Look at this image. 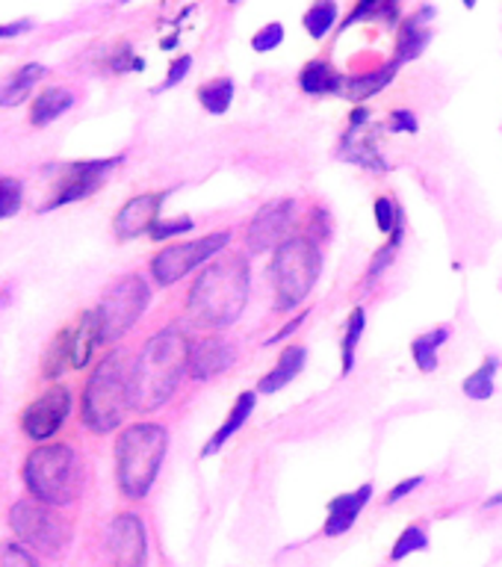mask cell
Returning a JSON list of instances; mask_svg holds the SVG:
<instances>
[{"mask_svg": "<svg viewBox=\"0 0 502 567\" xmlns=\"http://www.w3.org/2000/svg\"><path fill=\"white\" fill-rule=\"evenodd\" d=\"M189 346L181 328H163L142 346L131 367V405L136 411H157L175 396L184 372H189Z\"/></svg>", "mask_w": 502, "mask_h": 567, "instance_id": "obj_1", "label": "cell"}, {"mask_svg": "<svg viewBox=\"0 0 502 567\" xmlns=\"http://www.w3.org/2000/svg\"><path fill=\"white\" fill-rule=\"evenodd\" d=\"M248 260L228 255L213 260L186 292V310L204 328L234 326L248 301Z\"/></svg>", "mask_w": 502, "mask_h": 567, "instance_id": "obj_2", "label": "cell"}, {"mask_svg": "<svg viewBox=\"0 0 502 567\" xmlns=\"http://www.w3.org/2000/svg\"><path fill=\"white\" fill-rule=\"evenodd\" d=\"M168 432L160 423L127 425L115 441V478L119 491L127 499H142L148 494L160 464L166 458Z\"/></svg>", "mask_w": 502, "mask_h": 567, "instance_id": "obj_3", "label": "cell"}, {"mask_svg": "<svg viewBox=\"0 0 502 567\" xmlns=\"http://www.w3.org/2000/svg\"><path fill=\"white\" fill-rule=\"evenodd\" d=\"M131 408V370L122 352H110L83 388V425L95 434L113 432Z\"/></svg>", "mask_w": 502, "mask_h": 567, "instance_id": "obj_4", "label": "cell"}, {"mask_svg": "<svg viewBox=\"0 0 502 567\" xmlns=\"http://www.w3.org/2000/svg\"><path fill=\"white\" fill-rule=\"evenodd\" d=\"M24 485L30 496L60 508L71 505L83 491V464L69 443H48L27 455Z\"/></svg>", "mask_w": 502, "mask_h": 567, "instance_id": "obj_5", "label": "cell"}, {"mask_svg": "<svg viewBox=\"0 0 502 567\" xmlns=\"http://www.w3.org/2000/svg\"><path fill=\"white\" fill-rule=\"evenodd\" d=\"M319 272H322V255H319L314 239H284L281 246L275 248L273 266H269V275H273L275 284V310L290 313L293 308H299L314 290Z\"/></svg>", "mask_w": 502, "mask_h": 567, "instance_id": "obj_6", "label": "cell"}, {"mask_svg": "<svg viewBox=\"0 0 502 567\" xmlns=\"http://www.w3.org/2000/svg\"><path fill=\"white\" fill-rule=\"evenodd\" d=\"M9 526L24 547L42 553V556H57L69 544V523L53 512V505L42 503L35 496L18 499L9 508Z\"/></svg>", "mask_w": 502, "mask_h": 567, "instance_id": "obj_7", "label": "cell"}, {"mask_svg": "<svg viewBox=\"0 0 502 567\" xmlns=\"http://www.w3.org/2000/svg\"><path fill=\"white\" fill-rule=\"evenodd\" d=\"M151 301V290L145 278L140 275H124L104 292V299L98 305V317H101V328H104V343H113L119 337L131 331L140 317L145 313Z\"/></svg>", "mask_w": 502, "mask_h": 567, "instance_id": "obj_8", "label": "cell"}, {"mask_svg": "<svg viewBox=\"0 0 502 567\" xmlns=\"http://www.w3.org/2000/svg\"><path fill=\"white\" fill-rule=\"evenodd\" d=\"M230 230H219V234H207V237L186 239V243H175L157 251V257L151 260V275L160 287H172L181 278L204 266L207 260L219 255L222 248H228Z\"/></svg>", "mask_w": 502, "mask_h": 567, "instance_id": "obj_9", "label": "cell"}, {"mask_svg": "<svg viewBox=\"0 0 502 567\" xmlns=\"http://www.w3.org/2000/svg\"><path fill=\"white\" fill-rule=\"evenodd\" d=\"M124 157H106V159H80V163H65L57 168V181L51 186V202L44 204L42 213H51L65 204L83 202L89 195H95L104 184V177L113 172Z\"/></svg>", "mask_w": 502, "mask_h": 567, "instance_id": "obj_10", "label": "cell"}, {"mask_svg": "<svg viewBox=\"0 0 502 567\" xmlns=\"http://www.w3.org/2000/svg\"><path fill=\"white\" fill-rule=\"evenodd\" d=\"M71 414V393L62 384H51L44 390L42 396H35L30 405L21 411V432L30 441H48L53 434L60 432L62 423Z\"/></svg>", "mask_w": 502, "mask_h": 567, "instance_id": "obj_11", "label": "cell"}, {"mask_svg": "<svg viewBox=\"0 0 502 567\" xmlns=\"http://www.w3.org/2000/svg\"><path fill=\"white\" fill-rule=\"evenodd\" d=\"M293 219H296V204L293 198H278V202H269L266 207L255 213V219L248 221L246 230V243L252 251H273L278 248L290 230Z\"/></svg>", "mask_w": 502, "mask_h": 567, "instance_id": "obj_12", "label": "cell"}, {"mask_svg": "<svg viewBox=\"0 0 502 567\" xmlns=\"http://www.w3.org/2000/svg\"><path fill=\"white\" fill-rule=\"evenodd\" d=\"M110 556L119 567H142L148 556V535L142 526L140 514H119L106 532Z\"/></svg>", "mask_w": 502, "mask_h": 567, "instance_id": "obj_13", "label": "cell"}, {"mask_svg": "<svg viewBox=\"0 0 502 567\" xmlns=\"http://www.w3.org/2000/svg\"><path fill=\"white\" fill-rule=\"evenodd\" d=\"M168 198V193H145V195H136L131 202L124 204L122 210L115 213V221H113V230L119 239H136L142 234H148L154 228V221L160 219V207L163 202Z\"/></svg>", "mask_w": 502, "mask_h": 567, "instance_id": "obj_14", "label": "cell"}, {"mask_svg": "<svg viewBox=\"0 0 502 567\" xmlns=\"http://www.w3.org/2000/svg\"><path fill=\"white\" fill-rule=\"evenodd\" d=\"M230 361H234V349L219 334L202 337V340H195L189 346V375L195 381H207L213 375H222L230 367Z\"/></svg>", "mask_w": 502, "mask_h": 567, "instance_id": "obj_15", "label": "cell"}, {"mask_svg": "<svg viewBox=\"0 0 502 567\" xmlns=\"http://www.w3.org/2000/svg\"><path fill=\"white\" fill-rule=\"evenodd\" d=\"M434 9L432 7H420L414 16H408L399 27V39H397V62H411L417 60L420 53L429 48L432 42V30H429V21H432Z\"/></svg>", "mask_w": 502, "mask_h": 567, "instance_id": "obj_16", "label": "cell"}, {"mask_svg": "<svg viewBox=\"0 0 502 567\" xmlns=\"http://www.w3.org/2000/svg\"><path fill=\"white\" fill-rule=\"evenodd\" d=\"M372 496V485H361L352 494L335 496L331 503H328V517H326V535L328 538H337V535H344L355 526L358 520V514L363 512V505L370 503Z\"/></svg>", "mask_w": 502, "mask_h": 567, "instance_id": "obj_17", "label": "cell"}, {"mask_svg": "<svg viewBox=\"0 0 502 567\" xmlns=\"http://www.w3.org/2000/svg\"><path fill=\"white\" fill-rule=\"evenodd\" d=\"M255 399L257 393L255 390H246V393H239L237 402H234V408H230V414L225 416V423L213 432V437L207 443H204V450H202V458H211V455H216V452L225 446V443L234 437V434L246 425V420L252 416V411H255Z\"/></svg>", "mask_w": 502, "mask_h": 567, "instance_id": "obj_18", "label": "cell"}, {"mask_svg": "<svg viewBox=\"0 0 502 567\" xmlns=\"http://www.w3.org/2000/svg\"><path fill=\"white\" fill-rule=\"evenodd\" d=\"M305 361H308V354H305V349L301 346H290V349H284L281 354H278V361H275V367L269 372H266L264 379L257 381V393H264V396H269V393H278L281 388H287L296 375H299L301 370H305Z\"/></svg>", "mask_w": 502, "mask_h": 567, "instance_id": "obj_19", "label": "cell"}, {"mask_svg": "<svg viewBox=\"0 0 502 567\" xmlns=\"http://www.w3.org/2000/svg\"><path fill=\"white\" fill-rule=\"evenodd\" d=\"M101 343H104V328H101L98 308H92L78 319L74 334H71V346H74V370H83V367L92 361V354H95V349Z\"/></svg>", "mask_w": 502, "mask_h": 567, "instance_id": "obj_20", "label": "cell"}, {"mask_svg": "<svg viewBox=\"0 0 502 567\" xmlns=\"http://www.w3.org/2000/svg\"><path fill=\"white\" fill-rule=\"evenodd\" d=\"M299 86L305 95H337L344 92L346 78L326 60H310L299 71Z\"/></svg>", "mask_w": 502, "mask_h": 567, "instance_id": "obj_21", "label": "cell"}, {"mask_svg": "<svg viewBox=\"0 0 502 567\" xmlns=\"http://www.w3.org/2000/svg\"><path fill=\"white\" fill-rule=\"evenodd\" d=\"M399 71V62H385V65H379L376 71H367V74H358V78H346V86H344V95L349 97V101H355V104H363V101H370V97H376L385 86H390L393 83V78H397Z\"/></svg>", "mask_w": 502, "mask_h": 567, "instance_id": "obj_22", "label": "cell"}, {"mask_svg": "<svg viewBox=\"0 0 502 567\" xmlns=\"http://www.w3.org/2000/svg\"><path fill=\"white\" fill-rule=\"evenodd\" d=\"M42 62H27L18 71H12L3 83H0V106H18L24 104L30 92L35 89V83L44 78Z\"/></svg>", "mask_w": 502, "mask_h": 567, "instance_id": "obj_23", "label": "cell"}, {"mask_svg": "<svg viewBox=\"0 0 502 567\" xmlns=\"http://www.w3.org/2000/svg\"><path fill=\"white\" fill-rule=\"evenodd\" d=\"M71 106H74V95H71L69 89H44V92L35 95L33 110H30V124L33 127H48L62 113H69Z\"/></svg>", "mask_w": 502, "mask_h": 567, "instance_id": "obj_24", "label": "cell"}, {"mask_svg": "<svg viewBox=\"0 0 502 567\" xmlns=\"http://www.w3.org/2000/svg\"><path fill=\"white\" fill-rule=\"evenodd\" d=\"M71 334L74 328H62L60 334L53 337V343L48 346V354L42 361V375L48 381L62 379V372L74 367V346H71Z\"/></svg>", "mask_w": 502, "mask_h": 567, "instance_id": "obj_25", "label": "cell"}, {"mask_svg": "<svg viewBox=\"0 0 502 567\" xmlns=\"http://www.w3.org/2000/svg\"><path fill=\"white\" fill-rule=\"evenodd\" d=\"M450 340V328L441 326L429 331V334H420L411 343V354H414V363L420 372H434L438 370V349Z\"/></svg>", "mask_w": 502, "mask_h": 567, "instance_id": "obj_26", "label": "cell"}, {"mask_svg": "<svg viewBox=\"0 0 502 567\" xmlns=\"http://www.w3.org/2000/svg\"><path fill=\"white\" fill-rule=\"evenodd\" d=\"M340 157L355 163V166H363V168H372V172H381L385 166V157L379 154L376 148V142L372 140H355L352 133H346L344 142H340Z\"/></svg>", "mask_w": 502, "mask_h": 567, "instance_id": "obj_27", "label": "cell"}, {"mask_svg": "<svg viewBox=\"0 0 502 567\" xmlns=\"http://www.w3.org/2000/svg\"><path fill=\"white\" fill-rule=\"evenodd\" d=\"M388 21L393 24L399 18V0H358V7L346 16V21L340 27L349 30V27L361 24V21Z\"/></svg>", "mask_w": 502, "mask_h": 567, "instance_id": "obj_28", "label": "cell"}, {"mask_svg": "<svg viewBox=\"0 0 502 567\" xmlns=\"http://www.w3.org/2000/svg\"><path fill=\"white\" fill-rule=\"evenodd\" d=\"M198 104L211 115H225L234 104V80L230 78H216L211 83H204L198 89Z\"/></svg>", "mask_w": 502, "mask_h": 567, "instance_id": "obj_29", "label": "cell"}, {"mask_svg": "<svg viewBox=\"0 0 502 567\" xmlns=\"http://www.w3.org/2000/svg\"><path fill=\"white\" fill-rule=\"evenodd\" d=\"M305 30H308L310 39H326L337 24V3L335 0H317L314 7L305 12Z\"/></svg>", "mask_w": 502, "mask_h": 567, "instance_id": "obj_30", "label": "cell"}, {"mask_svg": "<svg viewBox=\"0 0 502 567\" xmlns=\"http://www.w3.org/2000/svg\"><path fill=\"white\" fill-rule=\"evenodd\" d=\"M496 358H485V363L477 372H470L464 379V396L477 399V402H488L494 396V375H496Z\"/></svg>", "mask_w": 502, "mask_h": 567, "instance_id": "obj_31", "label": "cell"}, {"mask_svg": "<svg viewBox=\"0 0 502 567\" xmlns=\"http://www.w3.org/2000/svg\"><path fill=\"white\" fill-rule=\"evenodd\" d=\"M363 326H367V313L363 308H355L349 313V322H346L344 343H340V354H344V375L355 370V352H358V343H361Z\"/></svg>", "mask_w": 502, "mask_h": 567, "instance_id": "obj_32", "label": "cell"}, {"mask_svg": "<svg viewBox=\"0 0 502 567\" xmlns=\"http://www.w3.org/2000/svg\"><path fill=\"white\" fill-rule=\"evenodd\" d=\"M21 202H24V186H21V181L0 175V221L16 216L21 210Z\"/></svg>", "mask_w": 502, "mask_h": 567, "instance_id": "obj_33", "label": "cell"}, {"mask_svg": "<svg viewBox=\"0 0 502 567\" xmlns=\"http://www.w3.org/2000/svg\"><path fill=\"white\" fill-rule=\"evenodd\" d=\"M426 547H429V535H426L420 526H408V529L397 538L393 549H390V558H393V561H402L406 556H411V553H420V549H426Z\"/></svg>", "mask_w": 502, "mask_h": 567, "instance_id": "obj_34", "label": "cell"}, {"mask_svg": "<svg viewBox=\"0 0 502 567\" xmlns=\"http://www.w3.org/2000/svg\"><path fill=\"white\" fill-rule=\"evenodd\" d=\"M402 234H406V228H402V221H399L397 230L390 234L388 246L379 248V251H376V257H372L370 272H367V281H372V278H379V275L385 272V269H388L390 264H393V257H397L399 246H402Z\"/></svg>", "mask_w": 502, "mask_h": 567, "instance_id": "obj_35", "label": "cell"}, {"mask_svg": "<svg viewBox=\"0 0 502 567\" xmlns=\"http://www.w3.org/2000/svg\"><path fill=\"white\" fill-rule=\"evenodd\" d=\"M372 210H376V225H379V230L390 237V234L397 230L399 221H402V210L397 207V202L388 198V195H381V198H376V204H372Z\"/></svg>", "mask_w": 502, "mask_h": 567, "instance_id": "obj_36", "label": "cell"}, {"mask_svg": "<svg viewBox=\"0 0 502 567\" xmlns=\"http://www.w3.org/2000/svg\"><path fill=\"white\" fill-rule=\"evenodd\" d=\"M0 567H39L35 556L24 544H16V540H9L0 547Z\"/></svg>", "mask_w": 502, "mask_h": 567, "instance_id": "obj_37", "label": "cell"}, {"mask_svg": "<svg viewBox=\"0 0 502 567\" xmlns=\"http://www.w3.org/2000/svg\"><path fill=\"white\" fill-rule=\"evenodd\" d=\"M281 42H284V27L278 24V21H269V24H264L260 30H257L255 39H252V48H255L257 53H269L275 51Z\"/></svg>", "mask_w": 502, "mask_h": 567, "instance_id": "obj_38", "label": "cell"}, {"mask_svg": "<svg viewBox=\"0 0 502 567\" xmlns=\"http://www.w3.org/2000/svg\"><path fill=\"white\" fill-rule=\"evenodd\" d=\"M142 65H145V62H142L140 56H136V53L131 51V44H122V48H119V51H115L113 56H110V60H106V69L115 71V74H127V71H142Z\"/></svg>", "mask_w": 502, "mask_h": 567, "instance_id": "obj_39", "label": "cell"}, {"mask_svg": "<svg viewBox=\"0 0 502 567\" xmlns=\"http://www.w3.org/2000/svg\"><path fill=\"white\" fill-rule=\"evenodd\" d=\"M193 230V219H157L154 221V228L148 230L151 239H168V237H181V234H189Z\"/></svg>", "mask_w": 502, "mask_h": 567, "instance_id": "obj_40", "label": "cell"}, {"mask_svg": "<svg viewBox=\"0 0 502 567\" xmlns=\"http://www.w3.org/2000/svg\"><path fill=\"white\" fill-rule=\"evenodd\" d=\"M189 69H193V56H189V53H184V56H177V60L172 62V65H168L166 80H163V83H160V86L154 89V92H166V89L177 86V83H181V80H184L186 74H189Z\"/></svg>", "mask_w": 502, "mask_h": 567, "instance_id": "obj_41", "label": "cell"}, {"mask_svg": "<svg viewBox=\"0 0 502 567\" xmlns=\"http://www.w3.org/2000/svg\"><path fill=\"white\" fill-rule=\"evenodd\" d=\"M417 127H420V124H417L411 110H393V113H390V131L393 133H417Z\"/></svg>", "mask_w": 502, "mask_h": 567, "instance_id": "obj_42", "label": "cell"}, {"mask_svg": "<svg viewBox=\"0 0 502 567\" xmlns=\"http://www.w3.org/2000/svg\"><path fill=\"white\" fill-rule=\"evenodd\" d=\"M420 485H423V476H414V478H406V482H399V485L388 494V503H399L402 496H408L411 491H414V487H420Z\"/></svg>", "mask_w": 502, "mask_h": 567, "instance_id": "obj_43", "label": "cell"}, {"mask_svg": "<svg viewBox=\"0 0 502 567\" xmlns=\"http://www.w3.org/2000/svg\"><path fill=\"white\" fill-rule=\"evenodd\" d=\"M33 27V21H12V24H0V39H12V35H21L27 33Z\"/></svg>", "mask_w": 502, "mask_h": 567, "instance_id": "obj_44", "label": "cell"}, {"mask_svg": "<svg viewBox=\"0 0 502 567\" xmlns=\"http://www.w3.org/2000/svg\"><path fill=\"white\" fill-rule=\"evenodd\" d=\"M305 317H308V313H299V317H293L290 322H287V326H284L281 331H278V334L269 337V343H278V340H284V337H287V334H293V331H296V328H299L301 322H305Z\"/></svg>", "mask_w": 502, "mask_h": 567, "instance_id": "obj_45", "label": "cell"}, {"mask_svg": "<svg viewBox=\"0 0 502 567\" xmlns=\"http://www.w3.org/2000/svg\"><path fill=\"white\" fill-rule=\"evenodd\" d=\"M461 3H464V9H477L479 0H461Z\"/></svg>", "mask_w": 502, "mask_h": 567, "instance_id": "obj_46", "label": "cell"}, {"mask_svg": "<svg viewBox=\"0 0 502 567\" xmlns=\"http://www.w3.org/2000/svg\"><path fill=\"white\" fill-rule=\"evenodd\" d=\"M119 3H131V0H119Z\"/></svg>", "mask_w": 502, "mask_h": 567, "instance_id": "obj_47", "label": "cell"}, {"mask_svg": "<svg viewBox=\"0 0 502 567\" xmlns=\"http://www.w3.org/2000/svg\"><path fill=\"white\" fill-rule=\"evenodd\" d=\"M228 3H239V0H228Z\"/></svg>", "mask_w": 502, "mask_h": 567, "instance_id": "obj_48", "label": "cell"}]
</instances>
